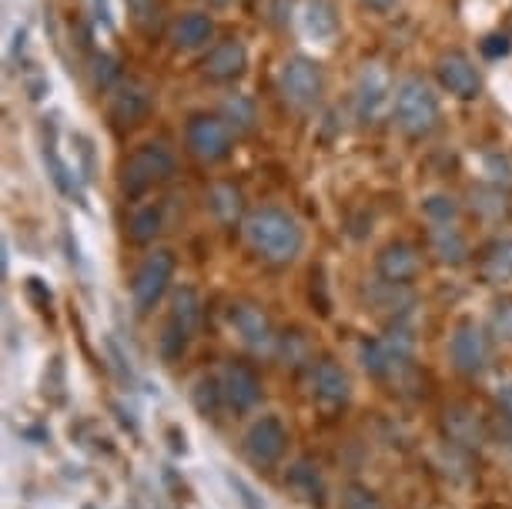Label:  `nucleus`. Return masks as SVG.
Listing matches in <instances>:
<instances>
[{
  "label": "nucleus",
  "mask_w": 512,
  "mask_h": 509,
  "mask_svg": "<svg viewBox=\"0 0 512 509\" xmlns=\"http://www.w3.org/2000/svg\"><path fill=\"white\" fill-rule=\"evenodd\" d=\"M245 238L265 262L285 265L298 258L305 245L302 225L295 222V215H288L285 208H258L248 215L245 222Z\"/></svg>",
  "instance_id": "1"
},
{
  "label": "nucleus",
  "mask_w": 512,
  "mask_h": 509,
  "mask_svg": "<svg viewBox=\"0 0 512 509\" xmlns=\"http://www.w3.org/2000/svg\"><path fill=\"white\" fill-rule=\"evenodd\" d=\"M392 111L399 128L405 134H412V138H425V134L439 128V98L422 78H405L395 88Z\"/></svg>",
  "instance_id": "2"
},
{
  "label": "nucleus",
  "mask_w": 512,
  "mask_h": 509,
  "mask_svg": "<svg viewBox=\"0 0 512 509\" xmlns=\"http://www.w3.org/2000/svg\"><path fill=\"white\" fill-rule=\"evenodd\" d=\"M175 175V155L164 141H148L128 158V165L121 171V191L128 198H138L144 191H151L154 185L168 181Z\"/></svg>",
  "instance_id": "3"
},
{
  "label": "nucleus",
  "mask_w": 512,
  "mask_h": 509,
  "mask_svg": "<svg viewBox=\"0 0 512 509\" xmlns=\"http://www.w3.org/2000/svg\"><path fill=\"white\" fill-rule=\"evenodd\" d=\"M412 349H415L412 329H409V325H402V322H395L385 335H379V339H372V342L362 345L359 359H362V369L369 372V376L389 379L399 369L409 366Z\"/></svg>",
  "instance_id": "4"
},
{
  "label": "nucleus",
  "mask_w": 512,
  "mask_h": 509,
  "mask_svg": "<svg viewBox=\"0 0 512 509\" xmlns=\"http://www.w3.org/2000/svg\"><path fill=\"white\" fill-rule=\"evenodd\" d=\"M198 322H201V299L195 288H178L175 295V305H171V315L161 329V355L164 362H175L181 355L188 352L191 339L198 332Z\"/></svg>",
  "instance_id": "5"
},
{
  "label": "nucleus",
  "mask_w": 512,
  "mask_h": 509,
  "mask_svg": "<svg viewBox=\"0 0 512 509\" xmlns=\"http://www.w3.org/2000/svg\"><path fill=\"white\" fill-rule=\"evenodd\" d=\"M278 88H282L285 101L292 104L295 111H312L322 101L325 91V78H322V67H318L312 57H288L278 71Z\"/></svg>",
  "instance_id": "6"
},
{
  "label": "nucleus",
  "mask_w": 512,
  "mask_h": 509,
  "mask_svg": "<svg viewBox=\"0 0 512 509\" xmlns=\"http://www.w3.org/2000/svg\"><path fill=\"white\" fill-rule=\"evenodd\" d=\"M171 278H175V255H171L168 248H158V252H151L144 258L138 275H134V285H131L134 312L148 315L158 309V302L164 299V292H168Z\"/></svg>",
  "instance_id": "7"
},
{
  "label": "nucleus",
  "mask_w": 512,
  "mask_h": 509,
  "mask_svg": "<svg viewBox=\"0 0 512 509\" xmlns=\"http://www.w3.org/2000/svg\"><path fill=\"white\" fill-rule=\"evenodd\" d=\"M188 148L191 155L215 165V161H225L235 148V131L225 118L218 114H195L188 121Z\"/></svg>",
  "instance_id": "8"
},
{
  "label": "nucleus",
  "mask_w": 512,
  "mask_h": 509,
  "mask_svg": "<svg viewBox=\"0 0 512 509\" xmlns=\"http://www.w3.org/2000/svg\"><path fill=\"white\" fill-rule=\"evenodd\" d=\"M395 94H392V81L389 74H385L382 64H365L359 71V78H355V114H359V121L372 124L379 121L385 111L392 108Z\"/></svg>",
  "instance_id": "9"
},
{
  "label": "nucleus",
  "mask_w": 512,
  "mask_h": 509,
  "mask_svg": "<svg viewBox=\"0 0 512 509\" xmlns=\"http://www.w3.org/2000/svg\"><path fill=\"white\" fill-rule=\"evenodd\" d=\"M436 74H439L442 88H446L449 94H456V98H462V101L479 98L482 78H479V71H476V64H472L469 54H462V51L442 54L439 64H436Z\"/></svg>",
  "instance_id": "10"
},
{
  "label": "nucleus",
  "mask_w": 512,
  "mask_h": 509,
  "mask_svg": "<svg viewBox=\"0 0 512 509\" xmlns=\"http://www.w3.org/2000/svg\"><path fill=\"white\" fill-rule=\"evenodd\" d=\"M285 443H288V432L282 426V419H278V416H262V419L255 422V426L248 429L245 453H248L251 463L272 466L275 459L285 453Z\"/></svg>",
  "instance_id": "11"
},
{
  "label": "nucleus",
  "mask_w": 512,
  "mask_h": 509,
  "mask_svg": "<svg viewBox=\"0 0 512 509\" xmlns=\"http://www.w3.org/2000/svg\"><path fill=\"white\" fill-rule=\"evenodd\" d=\"M218 386H221V399H225V406L231 412H248L258 402V396H262V382H258V376L248 366H241V362H228L221 369Z\"/></svg>",
  "instance_id": "12"
},
{
  "label": "nucleus",
  "mask_w": 512,
  "mask_h": 509,
  "mask_svg": "<svg viewBox=\"0 0 512 509\" xmlns=\"http://www.w3.org/2000/svg\"><path fill=\"white\" fill-rule=\"evenodd\" d=\"M452 362L466 376H476L489 366V339L476 322H462L452 335Z\"/></svg>",
  "instance_id": "13"
},
{
  "label": "nucleus",
  "mask_w": 512,
  "mask_h": 509,
  "mask_svg": "<svg viewBox=\"0 0 512 509\" xmlns=\"http://www.w3.org/2000/svg\"><path fill=\"white\" fill-rule=\"evenodd\" d=\"M231 325H235L238 339L248 345L251 352H272L278 335L272 332V322L265 319L262 309L255 305H231Z\"/></svg>",
  "instance_id": "14"
},
{
  "label": "nucleus",
  "mask_w": 512,
  "mask_h": 509,
  "mask_svg": "<svg viewBox=\"0 0 512 509\" xmlns=\"http://www.w3.org/2000/svg\"><path fill=\"white\" fill-rule=\"evenodd\" d=\"M151 88L141 81H121L111 94V118L118 124H138L151 114Z\"/></svg>",
  "instance_id": "15"
},
{
  "label": "nucleus",
  "mask_w": 512,
  "mask_h": 509,
  "mask_svg": "<svg viewBox=\"0 0 512 509\" xmlns=\"http://www.w3.org/2000/svg\"><path fill=\"white\" fill-rule=\"evenodd\" d=\"M298 24H302V34L312 44H335L338 37V14L332 0H302V11H298Z\"/></svg>",
  "instance_id": "16"
},
{
  "label": "nucleus",
  "mask_w": 512,
  "mask_h": 509,
  "mask_svg": "<svg viewBox=\"0 0 512 509\" xmlns=\"http://www.w3.org/2000/svg\"><path fill=\"white\" fill-rule=\"evenodd\" d=\"M422 268V258L415 252V245L409 242H395V245H385L382 255H379V275L382 282H392V285H409Z\"/></svg>",
  "instance_id": "17"
},
{
  "label": "nucleus",
  "mask_w": 512,
  "mask_h": 509,
  "mask_svg": "<svg viewBox=\"0 0 512 509\" xmlns=\"http://www.w3.org/2000/svg\"><path fill=\"white\" fill-rule=\"evenodd\" d=\"M248 67V51L238 37H228V41L215 44L205 57V74L215 81H235L245 74Z\"/></svg>",
  "instance_id": "18"
},
{
  "label": "nucleus",
  "mask_w": 512,
  "mask_h": 509,
  "mask_svg": "<svg viewBox=\"0 0 512 509\" xmlns=\"http://www.w3.org/2000/svg\"><path fill=\"white\" fill-rule=\"evenodd\" d=\"M312 389L325 406H342V402H349V396H352L349 372L332 359L318 362L315 372H312Z\"/></svg>",
  "instance_id": "19"
},
{
  "label": "nucleus",
  "mask_w": 512,
  "mask_h": 509,
  "mask_svg": "<svg viewBox=\"0 0 512 509\" xmlns=\"http://www.w3.org/2000/svg\"><path fill=\"white\" fill-rule=\"evenodd\" d=\"M211 37H215V21H211L208 14L191 11L185 17H178L175 27H171V44H175L178 51H198Z\"/></svg>",
  "instance_id": "20"
},
{
  "label": "nucleus",
  "mask_w": 512,
  "mask_h": 509,
  "mask_svg": "<svg viewBox=\"0 0 512 509\" xmlns=\"http://www.w3.org/2000/svg\"><path fill=\"white\" fill-rule=\"evenodd\" d=\"M285 479H288V489H292L295 496H302L305 503L322 506V499H325V479H322V473H318L315 463H308V459H298V463L288 469Z\"/></svg>",
  "instance_id": "21"
},
{
  "label": "nucleus",
  "mask_w": 512,
  "mask_h": 509,
  "mask_svg": "<svg viewBox=\"0 0 512 509\" xmlns=\"http://www.w3.org/2000/svg\"><path fill=\"white\" fill-rule=\"evenodd\" d=\"M446 432H449L452 443H459L466 449L482 446V422L476 419V412L466 406H452L446 412Z\"/></svg>",
  "instance_id": "22"
},
{
  "label": "nucleus",
  "mask_w": 512,
  "mask_h": 509,
  "mask_svg": "<svg viewBox=\"0 0 512 509\" xmlns=\"http://www.w3.org/2000/svg\"><path fill=\"white\" fill-rule=\"evenodd\" d=\"M482 278L489 285H509L512 282V238H496L486 255H482Z\"/></svg>",
  "instance_id": "23"
},
{
  "label": "nucleus",
  "mask_w": 512,
  "mask_h": 509,
  "mask_svg": "<svg viewBox=\"0 0 512 509\" xmlns=\"http://www.w3.org/2000/svg\"><path fill=\"white\" fill-rule=\"evenodd\" d=\"M429 242H432V252L439 255V262H446V265H462V262H466L469 248H466V238L459 235L456 225H432Z\"/></svg>",
  "instance_id": "24"
},
{
  "label": "nucleus",
  "mask_w": 512,
  "mask_h": 509,
  "mask_svg": "<svg viewBox=\"0 0 512 509\" xmlns=\"http://www.w3.org/2000/svg\"><path fill=\"white\" fill-rule=\"evenodd\" d=\"M208 208L215 211V218L221 225H235L241 218L245 201H241V191L235 185H215L208 191Z\"/></svg>",
  "instance_id": "25"
},
{
  "label": "nucleus",
  "mask_w": 512,
  "mask_h": 509,
  "mask_svg": "<svg viewBox=\"0 0 512 509\" xmlns=\"http://www.w3.org/2000/svg\"><path fill=\"white\" fill-rule=\"evenodd\" d=\"M221 118L231 124L235 134H248L255 128L258 114H255V101L245 98V94H228L225 104H221Z\"/></svg>",
  "instance_id": "26"
},
{
  "label": "nucleus",
  "mask_w": 512,
  "mask_h": 509,
  "mask_svg": "<svg viewBox=\"0 0 512 509\" xmlns=\"http://www.w3.org/2000/svg\"><path fill=\"white\" fill-rule=\"evenodd\" d=\"M161 225H164L161 205H144L131 215V238L138 245H148V242H154V235L161 232Z\"/></svg>",
  "instance_id": "27"
},
{
  "label": "nucleus",
  "mask_w": 512,
  "mask_h": 509,
  "mask_svg": "<svg viewBox=\"0 0 512 509\" xmlns=\"http://www.w3.org/2000/svg\"><path fill=\"white\" fill-rule=\"evenodd\" d=\"M422 211L429 218V225H456L459 218V205L452 195H429L422 201Z\"/></svg>",
  "instance_id": "28"
},
{
  "label": "nucleus",
  "mask_w": 512,
  "mask_h": 509,
  "mask_svg": "<svg viewBox=\"0 0 512 509\" xmlns=\"http://www.w3.org/2000/svg\"><path fill=\"white\" fill-rule=\"evenodd\" d=\"M342 509H385V506L369 486L352 483V486H345V493H342Z\"/></svg>",
  "instance_id": "29"
},
{
  "label": "nucleus",
  "mask_w": 512,
  "mask_h": 509,
  "mask_svg": "<svg viewBox=\"0 0 512 509\" xmlns=\"http://www.w3.org/2000/svg\"><path fill=\"white\" fill-rule=\"evenodd\" d=\"M195 402L198 409L205 412V416H215V412L225 406V399H221V386L218 379H201L198 389H195Z\"/></svg>",
  "instance_id": "30"
},
{
  "label": "nucleus",
  "mask_w": 512,
  "mask_h": 509,
  "mask_svg": "<svg viewBox=\"0 0 512 509\" xmlns=\"http://www.w3.org/2000/svg\"><path fill=\"white\" fill-rule=\"evenodd\" d=\"M91 78H94V84H98V88H111V84L121 78L118 61H114V57H108V54H94Z\"/></svg>",
  "instance_id": "31"
},
{
  "label": "nucleus",
  "mask_w": 512,
  "mask_h": 509,
  "mask_svg": "<svg viewBox=\"0 0 512 509\" xmlns=\"http://www.w3.org/2000/svg\"><path fill=\"white\" fill-rule=\"evenodd\" d=\"M492 332H496L499 339L512 342V299H499L492 305Z\"/></svg>",
  "instance_id": "32"
},
{
  "label": "nucleus",
  "mask_w": 512,
  "mask_h": 509,
  "mask_svg": "<svg viewBox=\"0 0 512 509\" xmlns=\"http://www.w3.org/2000/svg\"><path fill=\"white\" fill-rule=\"evenodd\" d=\"M128 11L141 27H151L158 21V0H128Z\"/></svg>",
  "instance_id": "33"
},
{
  "label": "nucleus",
  "mask_w": 512,
  "mask_h": 509,
  "mask_svg": "<svg viewBox=\"0 0 512 509\" xmlns=\"http://www.w3.org/2000/svg\"><path fill=\"white\" fill-rule=\"evenodd\" d=\"M88 7H91L94 24L104 27V31H111V27H114V7H111V0H88Z\"/></svg>",
  "instance_id": "34"
},
{
  "label": "nucleus",
  "mask_w": 512,
  "mask_h": 509,
  "mask_svg": "<svg viewBox=\"0 0 512 509\" xmlns=\"http://www.w3.org/2000/svg\"><path fill=\"white\" fill-rule=\"evenodd\" d=\"M496 402H499V412H502V426H506V439L512 443V382L499 389Z\"/></svg>",
  "instance_id": "35"
},
{
  "label": "nucleus",
  "mask_w": 512,
  "mask_h": 509,
  "mask_svg": "<svg viewBox=\"0 0 512 509\" xmlns=\"http://www.w3.org/2000/svg\"><path fill=\"white\" fill-rule=\"evenodd\" d=\"M486 168H496V171H492V181L512 185V168H509V161L502 158V155H489V158H486Z\"/></svg>",
  "instance_id": "36"
},
{
  "label": "nucleus",
  "mask_w": 512,
  "mask_h": 509,
  "mask_svg": "<svg viewBox=\"0 0 512 509\" xmlns=\"http://www.w3.org/2000/svg\"><path fill=\"white\" fill-rule=\"evenodd\" d=\"M482 54L486 57H506L509 54V37L506 34H492L482 41Z\"/></svg>",
  "instance_id": "37"
},
{
  "label": "nucleus",
  "mask_w": 512,
  "mask_h": 509,
  "mask_svg": "<svg viewBox=\"0 0 512 509\" xmlns=\"http://www.w3.org/2000/svg\"><path fill=\"white\" fill-rule=\"evenodd\" d=\"M365 7H372V11H379V14H389L395 4H399V0H362Z\"/></svg>",
  "instance_id": "38"
},
{
  "label": "nucleus",
  "mask_w": 512,
  "mask_h": 509,
  "mask_svg": "<svg viewBox=\"0 0 512 509\" xmlns=\"http://www.w3.org/2000/svg\"><path fill=\"white\" fill-rule=\"evenodd\" d=\"M208 4H211V7H231L235 0H208Z\"/></svg>",
  "instance_id": "39"
}]
</instances>
